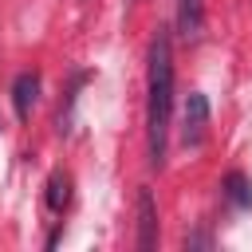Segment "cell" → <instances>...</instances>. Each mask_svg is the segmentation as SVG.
Segmentation results:
<instances>
[{"instance_id":"obj_1","label":"cell","mask_w":252,"mask_h":252,"mask_svg":"<svg viewBox=\"0 0 252 252\" xmlns=\"http://www.w3.org/2000/svg\"><path fill=\"white\" fill-rule=\"evenodd\" d=\"M169 110H173V39L165 28L150 39V75H146V146L150 165H165V142H169Z\"/></svg>"},{"instance_id":"obj_3","label":"cell","mask_w":252,"mask_h":252,"mask_svg":"<svg viewBox=\"0 0 252 252\" xmlns=\"http://www.w3.org/2000/svg\"><path fill=\"white\" fill-rule=\"evenodd\" d=\"M177 35L185 43L205 35V0H177Z\"/></svg>"},{"instance_id":"obj_7","label":"cell","mask_w":252,"mask_h":252,"mask_svg":"<svg viewBox=\"0 0 252 252\" xmlns=\"http://www.w3.org/2000/svg\"><path fill=\"white\" fill-rule=\"evenodd\" d=\"M224 197H228V205H236V209H252V181H248L240 169L224 173Z\"/></svg>"},{"instance_id":"obj_2","label":"cell","mask_w":252,"mask_h":252,"mask_svg":"<svg viewBox=\"0 0 252 252\" xmlns=\"http://www.w3.org/2000/svg\"><path fill=\"white\" fill-rule=\"evenodd\" d=\"M205 130H209V98L201 91H193L185 98V114H181V142L189 150H197L205 142Z\"/></svg>"},{"instance_id":"obj_4","label":"cell","mask_w":252,"mask_h":252,"mask_svg":"<svg viewBox=\"0 0 252 252\" xmlns=\"http://www.w3.org/2000/svg\"><path fill=\"white\" fill-rule=\"evenodd\" d=\"M154 244H158V209L150 189H138V248L150 252Z\"/></svg>"},{"instance_id":"obj_6","label":"cell","mask_w":252,"mask_h":252,"mask_svg":"<svg viewBox=\"0 0 252 252\" xmlns=\"http://www.w3.org/2000/svg\"><path fill=\"white\" fill-rule=\"evenodd\" d=\"M43 201H47V209H51L55 217L67 213V205H71V177H67L63 169H55V173L47 177V193H43Z\"/></svg>"},{"instance_id":"obj_5","label":"cell","mask_w":252,"mask_h":252,"mask_svg":"<svg viewBox=\"0 0 252 252\" xmlns=\"http://www.w3.org/2000/svg\"><path fill=\"white\" fill-rule=\"evenodd\" d=\"M35 98H39V75H35V71L16 75V83H12V106H16V118H20V122H28Z\"/></svg>"}]
</instances>
